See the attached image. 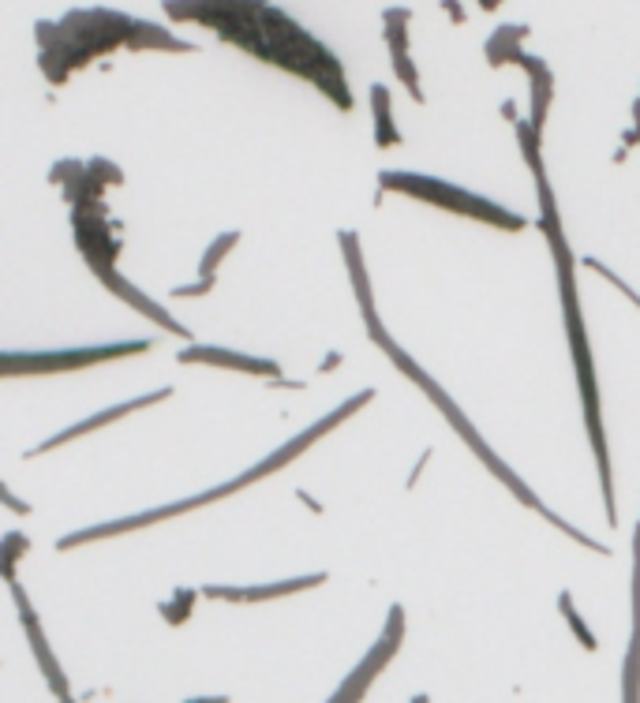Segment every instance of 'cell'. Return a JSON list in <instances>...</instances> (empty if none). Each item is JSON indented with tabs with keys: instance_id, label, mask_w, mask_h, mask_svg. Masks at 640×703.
Segmentation results:
<instances>
[{
	"instance_id": "cell-20",
	"label": "cell",
	"mask_w": 640,
	"mask_h": 703,
	"mask_svg": "<svg viewBox=\"0 0 640 703\" xmlns=\"http://www.w3.org/2000/svg\"><path fill=\"white\" fill-rule=\"evenodd\" d=\"M409 27H412L409 8H386V12H382V38H386L390 45V56L409 53Z\"/></svg>"
},
{
	"instance_id": "cell-10",
	"label": "cell",
	"mask_w": 640,
	"mask_h": 703,
	"mask_svg": "<svg viewBox=\"0 0 640 703\" xmlns=\"http://www.w3.org/2000/svg\"><path fill=\"white\" fill-rule=\"evenodd\" d=\"M8 591H12L16 610H19V621H23V632H27V640H31V651H34L38 666H42V673H45L49 689H53V696L61 700V703H75V700H72V685H68L61 662H56L53 648H49V640H45V632H42V621H38V613H34V607H31V599H27V591L19 588V580L8 583Z\"/></svg>"
},
{
	"instance_id": "cell-32",
	"label": "cell",
	"mask_w": 640,
	"mask_h": 703,
	"mask_svg": "<svg viewBox=\"0 0 640 703\" xmlns=\"http://www.w3.org/2000/svg\"><path fill=\"white\" fill-rule=\"evenodd\" d=\"M184 703H233L229 696H195V700H184Z\"/></svg>"
},
{
	"instance_id": "cell-5",
	"label": "cell",
	"mask_w": 640,
	"mask_h": 703,
	"mask_svg": "<svg viewBox=\"0 0 640 703\" xmlns=\"http://www.w3.org/2000/svg\"><path fill=\"white\" fill-rule=\"evenodd\" d=\"M371 401H375V390L352 393V397L344 401V404H338V409H333L330 415H322L319 423H311L308 431L297 434V438H289V442L281 445V449H273L270 457H262L259 464H255V468H248L244 475H236V479H225V483H218V487H210V490H203V494H192V498L169 502V505H162V509H146V513H135V517L105 520V524H94V528H79V531H72V536L56 539V550H79V547H86V542H102V539L127 536V531H140V528H151V524L184 517V513H192V509H203V505H214V502L229 498V494L248 490L251 483H259V479H266V475H278L281 468H289V464L297 461L300 453H308L319 438H327L330 431H338L341 423H349L352 415L368 409Z\"/></svg>"
},
{
	"instance_id": "cell-27",
	"label": "cell",
	"mask_w": 640,
	"mask_h": 703,
	"mask_svg": "<svg viewBox=\"0 0 640 703\" xmlns=\"http://www.w3.org/2000/svg\"><path fill=\"white\" fill-rule=\"evenodd\" d=\"M588 266H592V270H596V273H603V277H607V281H610V285H615V289L626 296V300H633V303L640 307V292H633V289H629V285H626V281H622V277H618L615 270H607V266H603V262H596V259H588Z\"/></svg>"
},
{
	"instance_id": "cell-29",
	"label": "cell",
	"mask_w": 640,
	"mask_h": 703,
	"mask_svg": "<svg viewBox=\"0 0 640 703\" xmlns=\"http://www.w3.org/2000/svg\"><path fill=\"white\" fill-rule=\"evenodd\" d=\"M622 143H626V146H637V143H640V97L633 102V132H626Z\"/></svg>"
},
{
	"instance_id": "cell-34",
	"label": "cell",
	"mask_w": 640,
	"mask_h": 703,
	"mask_svg": "<svg viewBox=\"0 0 640 703\" xmlns=\"http://www.w3.org/2000/svg\"><path fill=\"white\" fill-rule=\"evenodd\" d=\"M338 363H341V355H330V360H322L319 371H330V368H338Z\"/></svg>"
},
{
	"instance_id": "cell-6",
	"label": "cell",
	"mask_w": 640,
	"mask_h": 703,
	"mask_svg": "<svg viewBox=\"0 0 640 703\" xmlns=\"http://www.w3.org/2000/svg\"><path fill=\"white\" fill-rule=\"evenodd\" d=\"M379 187L382 192H393V195H409V199L416 203H427L435 206V210H450L457 217H468V221H484L491 229H502V232H525L528 229V217L525 214H514L506 210L502 203H491L484 195L476 192H465V187L457 184H446L438 180V176H427V173H409V168H386V173H379Z\"/></svg>"
},
{
	"instance_id": "cell-11",
	"label": "cell",
	"mask_w": 640,
	"mask_h": 703,
	"mask_svg": "<svg viewBox=\"0 0 640 703\" xmlns=\"http://www.w3.org/2000/svg\"><path fill=\"white\" fill-rule=\"evenodd\" d=\"M49 180L64 187V203L72 206V210L110 217V210H105V184L97 180V176L91 173V168H86V162H75V157H64V162H56V165H53V173H49Z\"/></svg>"
},
{
	"instance_id": "cell-26",
	"label": "cell",
	"mask_w": 640,
	"mask_h": 703,
	"mask_svg": "<svg viewBox=\"0 0 640 703\" xmlns=\"http://www.w3.org/2000/svg\"><path fill=\"white\" fill-rule=\"evenodd\" d=\"M86 168H91V173H94L105 187H121V184H124L121 165L110 162V157H91V162H86Z\"/></svg>"
},
{
	"instance_id": "cell-24",
	"label": "cell",
	"mask_w": 640,
	"mask_h": 703,
	"mask_svg": "<svg viewBox=\"0 0 640 703\" xmlns=\"http://www.w3.org/2000/svg\"><path fill=\"white\" fill-rule=\"evenodd\" d=\"M390 64H393V75L405 83V91H409L412 102L423 105V86H420V68H416V61H412V56L405 53V56H390Z\"/></svg>"
},
{
	"instance_id": "cell-16",
	"label": "cell",
	"mask_w": 640,
	"mask_h": 703,
	"mask_svg": "<svg viewBox=\"0 0 640 703\" xmlns=\"http://www.w3.org/2000/svg\"><path fill=\"white\" fill-rule=\"evenodd\" d=\"M517 68H525V75H528V124L544 135L550 102H555V75H550V64L544 56H531V53L520 56Z\"/></svg>"
},
{
	"instance_id": "cell-17",
	"label": "cell",
	"mask_w": 640,
	"mask_h": 703,
	"mask_svg": "<svg viewBox=\"0 0 640 703\" xmlns=\"http://www.w3.org/2000/svg\"><path fill=\"white\" fill-rule=\"evenodd\" d=\"M622 703H640V528L633 531V632L622 662Z\"/></svg>"
},
{
	"instance_id": "cell-35",
	"label": "cell",
	"mask_w": 640,
	"mask_h": 703,
	"mask_svg": "<svg viewBox=\"0 0 640 703\" xmlns=\"http://www.w3.org/2000/svg\"><path fill=\"white\" fill-rule=\"evenodd\" d=\"M409 703H427V696H412Z\"/></svg>"
},
{
	"instance_id": "cell-4",
	"label": "cell",
	"mask_w": 640,
	"mask_h": 703,
	"mask_svg": "<svg viewBox=\"0 0 640 703\" xmlns=\"http://www.w3.org/2000/svg\"><path fill=\"white\" fill-rule=\"evenodd\" d=\"M38 68L53 86H64L86 64L102 61L116 49H151V53H195V42H184L173 31L157 23H146L140 15L116 12V8H72L61 19H38Z\"/></svg>"
},
{
	"instance_id": "cell-18",
	"label": "cell",
	"mask_w": 640,
	"mask_h": 703,
	"mask_svg": "<svg viewBox=\"0 0 640 703\" xmlns=\"http://www.w3.org/2000/svg\"><path fill=\"white\" fill-rule=\"evenodd\" d=\"M525 42H528V27L525 23H502L495 34L487 38L484 56L491 68H506V64H520L525 56Z\"/></svg>"
},
{
	"instance_id": "cell-31",
	"label": "cell",
	"mask_w": 640,
	"mask_h": 703,
	"mask_svg": "<svg viewBox=\"0 0 640 703\" xmlns=\"http://www.w3.org/2000/svg\"><path fill=\"white\" fill-rule=\"evenodd\" d=\"M442 8H446V12L453 15V23H465V12H461L457 0H442Z\"/></svg>"
},
{
	"instance_id": "cell-8",
	"label": "cell",
	"mask_w": 640,
	"mask_h": 703,
	"mask_svg": "<svg viewBox=\"0 0 640 703\" xmlns=\"http://www.w3.org/2000/svg\"><path fill=\"white\" fill-rule=\"evenodd\" d=\"M401 640H405V607H390L386 613V629L375 640V648L360 659V666L341 681V689L333 692L327 703H360L368 696V689L375 685V678L390 666L393 655L401 651Z\"/></svg>"
},
{
	"instance_id": "cell-3",
	"label": "cell",
	"mask_w": 640,
	"mask_h": 703,
	"mask_svg": "<svg viewBox=\"0 0 640 703\" xmlns=\"http://www.w3.org/2000/svg\"><path fill=\"white\" fill-rule=\"evenodd\" d=\"M341 255H344V266H349V281H352V292H357V303H360V314H363V325H368V337L371 341L379 344L382 349V355H386V360L393 363V368H398L401 374H405V379L416 385V390H423L431 397V404H435V409L442 412V420L450 423V431L457 434L461 442L468 445L472 453H476L479 457V464H484V468L495 475V479L502 483V487H506L509 494H514V498L525 505V509H531V513H539V517L544 520H550L555 524L558 531H562V536H569L574 542H580V547H588V550H596V554H610V547H603V542H596L592 536H585V531H577L574 524L569 520H562L558 517V513H550L547 505H544V498H539L536 490L528 487L525 479H520V475L509 468L506 461L498 457L495 449H491V442L484 438V434L476 431V423L468 420L465 412H461V404L450 397L446 390H442V385L431 379L427 371L420 368L416 360H412V355L401 349L398 341H393L390 337V330L386 325H382V319H379V307H375V292H371V281H368V270H363V247H360V236L352 232V229H341Z\"/></svg>"
},
{
	"instance_id": "cell-23",
	"label": "cell",
	"mask_w": 640,
	"mask_h": 703,
	"mask_svg": "<svg viewBox=\"0 0 640 703\" xmlns=\"http://www.w3.org/2000/svg\"><path fill=\"white\" fill-rule=\"evenodd\" d=\"M236 244H240V232H221L218 236V240H214L210 247H206V251H203V262H199V277H214V273H218V266H221V259H225V255H229L233 251V247Z\"/></svg>"
},
{
	"instance_id": "cell-36",
	"label": "cell",
	"mask_w": 640,
	"mask_h": 703,
	"mask_svg": "<svg viewBox=\"0 0 640 703\" xmlns=\"http://www.w3.org/2000/svg\"><path fill=\"white\" fill-rule=\"evenodd\" d=\"M637 528H640V524H637Z\"/></svg>"
},
{
	"instance_id": "cell-25",
	"label": "cell",
	"mask_w": 640,
	"mask_h": 703,
	"mask_svg": "<svg viewBox=\"0 0 640 703\" xmlns=\"http://www.w3.org/2000/svg\"><path fill=\"white\" fill-rule=\"evenodd\" d=\"M195 610V591L192 588H180L169 602H162V618L169 621V626H184V621L192 618Z\"/></svg>"
},
{
	"instance_id": "cell-9",
	"label": "cell",
	"mask_w": 640,
	"mask_h": 703,
	"mask_svg": "<svg viewBox=\"0 0 640 703\" xmlns=\"http://www.w3.org/2000/svg\"><path fill=\"white\" fill-rule=\"evenodd\" d=\"M72 232H75V247L83 255L86 270H91L97 281L105 273L116 270V259H121V240H116V225L102 214H83L72 210Z\"/></svg>"
},
{
	"instance_id": "cell-15",
	"label": "cell",
	"mask_w": 640,
	"mask_h": 703,
	"mask_svg": "<svg viewBox=\"0 0 640 703\" xmlns=\"http://www.w3.org/2000/svg\"><path fill=\"white\" fill-rule=\"evenodd\" d=\"M102 285H105V289H110V292H113V296H116V300H121V303H127V307H132V311H140L143 319H151V322H157V325H162L165 333H176V337H184V341H188V337H192L188 330H184L180 322L173 319L169 311H165L162 303H154L151 296L135 289V285L127 281V277H124L121 270L105 273V277H102Z\"/></svg>"
},
{
	"instance_id": "cell-22",
	"label": "cell",
	"mask_w": 640,
	"mask_h": 703,
	"mask_svg": "<svg viewBox=\"0 0 640 703\" xmlns=\"http://www.w3.org/2000/svg\"><path fill=\"white\" fill-rule=\"evenodd\" d=\"M31 550V539L23 536V531H8L4 542H0V577H4V583L16 580V561L19 554Z\"/></svg>"
},
{
	"instance_id": "cell-12",
	"label": "cell",
	"mask_w": 640,
	"mask_h": 703,
	"mask_svg": "<svg viewBox=\"0 0 640 703\" xmlns=\"http://www.w3.org/2000/svg\"><path fill=\"white\" fill-rule=\"evenodd\" d=\"M169 397H173V390H169V385H165V390H154V393H143V397H132V401H124V404H113V409L97 412V415H91V420L75 423V427L56 431L49 442L34 445V449H27V457H45V453L61 449V445L75 442V438H83V434H94V431L110 427V423H116V420H124V415H132V412H140V409H154V404H162V401H169Z\"/></svg>"
},
{
	"instance_id": "cell-28",
	"label": "cell",
	"mask_w": 640,
	"mask_h": 703,
	"mask_svg": "<svg viewBox=\"0 0 640 703\" xmlns=\"http://www.w3.org/2000/svg\"><path fill=\"white\" fill-rule=\"evenodd\" d=\"M214 285H218V277H199L195 285H180V289H173L176 296H184V300H192V296H206L214 292Z\"/></svg>"
},
{
	"instance_id": "cell-13",
	"label": "cell",
	"mask_w": 640,
	"mask_h": 703,
	"mask_svg": "<svg viewBox=\"0 0 640 703\" xmlns=\"http://www.w3.org/2000/svg\"><path fill=\"white\" fill-rule=\"evenodd\" d=\"M176 363H203V368H221V371H244L255 379H281V368L273 360L251 352H233L218 349V344H188L184 352H176Z\"/></svg>"
},
{
	"instance_id": "cell-1",
	"label": "cell",
	"mask_w": 640,
	"mask_h": 703,
	"mask_svg": "<svg viewBox=\"0 0 640 703\" xmlns=\"http://www.w3.org/2000/svg\"><path fill=\"white\" fill-rule=\"evenodd\" d=\"M162 12L173 23L206 27L255 61L303 79L341 113L352 108V86L338 53L270 0H162Z\"/></svg>"
},
{
	"instance_id": "cell-21",
	"label": "cell",
	"mask_w": 640,
	"mask_h": 703,
	"mask_svg": "<svg viewBox=\"0 0 640 703\" xmlns=\"http://www.w3.org/2000/svg\"><path fill=\"white\" fill-rule=\"evenodd\" d=\"M558 613H562V618H566V626L574 629V637L580 640V648H585V651H596V648H599L596 632L585 626V618H580V613H577V607H574V596H569V591H562V596H558Z\"/></svg>"
},
{
	"instance_id": "cell-7",
	"label": "cell",
	"mask_w": 640,
	"mask_h": 703,
	"mask_svg": "<svg viewBox=\"0 0 640 703\" xmlns=\"http://www.w3.org/2000/svg\"><path fill=\"white\" fill-rule=\"evenodd\" d=\"M154 352V341H113V344H94V349H61V352H4L0 355V374L4 379H19V374H68L97 368L110 360H127V355Z\"/></svg>"
},
{
	"instance_id": "cell-19",
	"label": "cell",
	"mask_w": 640,
	"mask_h": 703,
	"mask_svg": "<svg viewBox=\"0 0 640 703\" xmlns=\"http://www.w3.org/2000/svg\"><path fill=\"white\" fill-rule=\"evenodd\" d=\"M371 113H375V146L379 151H390V146H401L398 121H393V97L382 83L371 86Z\"/></svg>"
},
{
	"instance_id": "cell-33",
	"label": "cell",
	"mask_w": 640,
	"mask_h": 703,
	"mask_svg": "<svg viewBox=\"0 0 640 703\" xmlns=\"http://www.w3.org/2000/svg\"><path fill=\"white\" fill-rule=\"evenodd\" d=\"M476 4L484 8V12H498V8H502V0H476Z\"/></svg>"
},
{
	"instance_id": "cell-30",
	"label": "cell",
	"mask_w": 640,
	"mask_h": 703,
	"mask_svg": "<svg viewBox=\"0 0 640 703\" xmlns=\"http://www.w3.org/2000/svg\"><path fill=\"white\" fill-rule=\"evenodd\" d=\"M0 494H4V505H8V509H12V513H31V505L19 502L16 494H12V487H8V483H4V487H0Z\"/></svg>"
},
{
	"instance_id": "cell-2",
	"label": "cell",
	"mask_w": 640,
	"mask_h": 703,
	"mask_svg": "<svg viewBox=\"0 0 640 703\" xmlns=\"http://www.w3.org/2000/svg\"><path fill=\"white\" fill-rule=\"evenodd\" d=\"M517 127V146L525 154V165L531 173V184H536L539 195V232L550 247V259H555L558 273V300H562V322H566V341H569V360H574L577 374V390H580V409H585V427L588 442H592L596 453V468H599V487H603V509L607 524L618 528V502H615V475H610V449H607V427H603V401H599V374H596V352L592 341H588V322L585 311H580V292H577V262L574 251H569L566 229H562V214H558L555 187L547 180L544 168V135L536 132L528 121H514Z\"/></svg>"
},
{
	"instance_id": "cell-14",
	"label": "cell",
	"mask_w": 640,
	"mask_h": 703,
	"mask_svg": "<svg viewBox=\"0 0 640 703\" xmlns=\"http://www.w3.org/2000/svg\"><path fill=\"white\" fill-rule=\"evenodd\" d=\"M330 577L327 572H308V577H289L278 583H251V588H229V583H206L203 596L218 599V602H270V599H285L297 596V591H311L322 588Z\"/></svg>"
}]
</instances>
